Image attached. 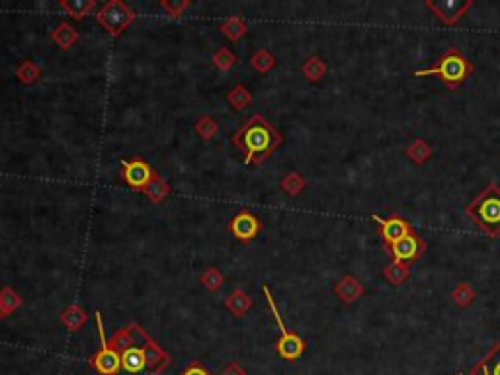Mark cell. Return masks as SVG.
Instances as JSON below:
<instances>
[{"mask_svg": "<svg viewBox=\"0 0 500 375\" xmlns=\"http://www.w3.org/2000/svg\"><path fill=\"white\" fill-rule=\"evenodd\" d=\"M473 63L460 47H450L441 53L436 63H432L428 69L414 70V77H438V79L450 86L451 90L460 89L465 80L473 75Z\"/></svg>", "mask_w": 500, "mask_h": 375, "instance_id": "cell-4", "label": "cell"}, {"mask_svg": "<svg viewBox=\"0 0 500 375\" xmlns=\"http://www.w3.org/2000/svg\"><path fill=\"white\" fill-rule=\"evenodd\" d=\"M262 291H264V297L266 301H268V307H270V313L274 316L275 325L280 328V340H278V354L282 355L284 360H289V362H294L297 358H301V354L305 352V342L301 336L297 335V332H291L289 328H285L284 325V319L280 315V311H278V305H275L274 297L270 293V289L268 286H262Z\"/></svg>", "mask_w": 500, "mask_h": 375, "instance_id": "cell-5", "label": "cell"}, {"mask_svg": "<svg viewBox=\"0 0 500 375\" xmlns=\"http://www.w3.org/2000/svg\"><path fill=\"white\" fill-rule=\"evenodd\" d=\"M301 72L305 75V79L311 80V82H319L326 75V63L321 57H309L305 61Z\"/></svg>", "mask_w": 500, "mask_h": 375, "instance_id": "cell-21", "label": "cell"}, {"mask_svg": "<svg viewBox=\"0 0 500 375\" xmlns=\"http://www.w3.org/2000/svg\"><path fill=\"white\" fill-rule=\"evenodd\" d=\"M424 250H426V243L422 240V237L416 233V231H412L411 235L402 237L399 243H395L393 247L387 248V252H389L391 260L401 262L404 266H409L412 262H416V260L422 257Z\"/></svg>", "mask_w": 500, "mask_h": 375, "instance_id": "cell-10", "label": "cell"}, {"mask_svg": "<svg viewBox=\"0 0 500 375\" xmlns=\"http://www.w3.org/2000/svg\"><path fill=\"white\" fill-rule=\"evenodd\" d=\"M471 375H490V374H489V369H487V365L483 364V362H479V364L473 367Z\"/></svg>", "mask_w": 500, "mask_h": 375, "instance_id": "cell-36", "label": "cell"}, {"mask_svg": "<svg viewBox=\"0 0 500 375\" xmlns=\"http://www.w3.org/2000/svg\"><path fill=\"white\" fill-rule=\"evenodd\" d=\"M0 297H2V303L6 307L8 315H12V313L22 305V297L18 296L12 287H2V289H0Z\"/></svg>", "mask_w": 500, "mask_h": 375, "instance_id": "cell-31", "label": "cell"}, {"mask_svg": "<svg viewBox=\"0 0 500 375\" xmlns=\"http://www.w3.org/2000/svg\"><path fill=\"white\" fill-rule=\"evenodd\" d=\"M51 40L55 41L61 49H69L70 45H75V41L79 40V33H77V30H75L70 24L63 22V24H59V26L53 30V33H51Z\"/></svg>", "mask_w": 500, "mask_h": 375, "instance_id": "cell-14", "label": "cell"}, {"mask_svg": "<svg viewBox=\"0 0 500 375\" xmlns=\"http://www.w3.org/2000/svg\"><path fill=\"white\" fill-rule=\"evenodd\" d=\"M227 100H229V104H231L235 109H243L250 104V100L252 98H250V92H248L245 86L238 84V86H235V89L229 92Z\"/></svg>", "mask_w": 500, "mask_h": 375, "instance_id": "cell-26", "label": "cell"}, {"mask_svg": "<svg viewBox=\"0 0 500 375\" xmlns=\"http://www.w3.org/2000/svg\"><path fill=\"white\" fill-rule=\"evenodd\" d=\"M153 176H155V170L149 167L145 160H141V158L123 160L121 162V178L133 190H145V186L153 180Z\"/></svg>", "mask_w": 500, "mask_h": 375, "instance_id": "cell-11", "label": "cell"}, {"mask_svg": "<svg viewBox=\"0 0 500 375\" xmlns=\"http://www.w3.org/2000/svg\"><path fill=\"white\" fill-rule=\"evenodd\" d=\"M334 293H336V297H338L340 301H344V303H354V301L363 293V284L358 277L344 276L340 282H336Z\"/></svg>", "mask_w": 500, "mask_h": 375, "instance_id": "cell-13", "label": "cell"}, {"mask_svg": "<svg viewBox=\"0 0 500 375\" xmlns=\"http://www.w3.org/2000/svg\"><path fill=\"white\" fill-rule=\"evenodd\" d=\"M432 153L434 151H432L430 145L422 139H414L411 145L404 148V155L411 158L414 164H424L432 157Z\"/></svg>", "mask_w": 500, "mask_h": 375, "instance_id": "cell-17", "label": "cell"}, {"mask_svg": "<svg viewBox=\"0 0 500 375\" xmlns=\"http://www.w3.org/2000/svg\"><path fill=\"white\" fill-rule=\"evenodd\" d=\"M160 6H162V10L168 12L170 18H178L190 6V2H160Z\"/></svg>", "mask_w": 500, "mask_h": 375, "instance_id": "cell-33", "label": "cell"}, {"mask_svg": "<svg viewBox=\"0 0 500 375\" xmlns=\"http://www.w3.org/2000/svg\"><path fill=\"white\" fill-rule=\"evenodd\" d=\"M457 375H463V374H457Z\"/></svg>", "mask_w": 500, "mask_h": 375, "instance_id": "cell-38", "label": "cell"}, {"mask_svg": "<svg viewBox=\"0 0 500 375\" xmlns=\"http://www.w3.org/2000/svg\"><path fill=\"white\" fill-rule=\"evenodd\" d=\"M451 299H453L455 305L465 309V307H469L475 301V289L467 282H460L457 286L453 287V291H451Z\"/></svg>", "mask_w": 500, "mask_h": 375, "instance_id": "cell-22", "label": "cell"}, {"mask_svg": "<svg viewBox=\"0 0 500 375\" xmlns=\"http://www.w3.org/2000/svg\"><path fill=\"white\" fill-rule=\"evenodd\" d=\"M196 131H197V135H199V137L206 139V141H209V139L215 137V135H217V131H219V125H217L215 121H213L211 118H202L196 123Z\"/></svg>", "mask_w": 500, "mask_h": 375, "instance_id": "cell-32", "label": "cell"}, {"mask_svg": "<svg viewBox=\"0 0 500 375\" xmlns=\"http://www.w3.org/2000/svg\"><path fill=\"white\" fill-rule=\"evenodd\" d=\"M372 221L379 227V235H381V240L385 248L393 247L395 243H399L402 237L411 235L412 225L411 221L407 217H402L399 213H391L389 217H379V215H372Z\"/></svg>", "mask_w": 500, "mask_h": 375, "instance_id": "cell-8", "label": "cell"}, {"mask_svg": "<svg viewBox=\"0 0 500 375\" xmlns=\"http://www.w3.org/2000/svg\"><path fill=\"white\" fill-rule=\"evenodd\" d=\"M246 24L238 16H233V18H229L227 22H223V26H221V31L225 33L227 38L231 41H238L246 33Z\"/></svg>", "mask_w": 500, "mask_h": 375, "instance_id": "cell-23", "label": "cell"}, {"mask_svg": "<svg viewBox=\"0 0 500 375\" xmlns=\"http://www.w3.org/2000/svg\"><path fill=\"white\" fill-rule=\"evenodd\" d=\"M4 316H8V311H6V307L2 303V297H0V321H2Z\"/></svg>", "mask_w": 500, "mask_h": 375, "instance_id": "cell-37", "label": "cell"}, {"mask_svg": "<svg viewBox=\"0 0 500 375\" xmlns=\"http://www.w3.org/2000/svg\"><path fill=\"white\" fill-rule=\"evenodd\" d=\"M284 137L262 116H255L235 135V145L243 148L246 162H262L274 148L282 145Z\"/></svg>", "mask_w": 500, "mask_h": 375, "instance_id": "cell-2", "label": "cell"}, {"mask_svg": "<svg viewBox=\"0 0 500 375\" xmlns=\"http://www.w3.org/2000/svg\"><path fill=\"white\" fill-rule=\"evenodd\" d=\"M16 77L20 79L24 84H33L36 80L41 77V69L33 63V61H24L18 70H16Z\"/></svg>", "mask_w": 500, "mask_h": 375, "instance_id": "cell-24", "label": "cell"}, {"mask_svg": "<svg viewBox=\"0 0 500 375\" xmlns=\"http://www.w3.org/2000/svg\"><path fill=\"white\" fill-rule=\"evenodd\" d=\"M94 319H96V326H98L100 350L92 355L90 364H92V367H94L100 375H118L119 374L118 350H116V348L112 346V342H108V338H106V330H104V325H102V313H100V311L94 313Z\"/></svg>", "mask_w": 500, "mask_h": 375, "instance_id": "cell-6", "label": "cell"}, {"mask_svg": "<svg viewBox=\"0 0 500 375\" xmlns=\"http://www.w3.org/2000/svg\"><path fill=\"white\" fill-rule=\"evenodd\" d=\"M282 188H284L285 194L289 196H297L301 190L305 188V178L299 172H287L282 180Z\"/></svg>", "mask_w": 500, "mask_h": 375, "instance_id": "cell-25", "label": "cell"}, {"mask_svg": "<svg viewBox=\"0 0 500 375\" xmlns=\"http://www.w3.org/2000/svg\"><path fill=\"white\" fill-rule=\"evenodd\" d=\"M487 365L490 375H500V340L489 350V354L485 355V360H480Z\"/></svg>", "mask_w": 500, "mask_h": 375, "instance_id": "cell-30", "label": "cell"}, {"mask_svg": "<svg viewBox=\"0 0 500 375\" xmlns=\"http://www.w3.org/2000/svg\"><path fill=\"white\" fill-rule=\"evenodd\" d=\"M225 307L235 316H243L245 313H248V309L252 307V299L246 296L243 289H235L225 301Z\"/></svg>", "mask_w": 500, "mask_h": 375, "instance_id": "cell-15", "label": "cell"}, {"mask_svg": "<svg viewBox=\"0 0 500 375\" xmlns=\"http://www.w3.org/2000/svg\"><path fill=\"white\" fill-rule=\"evenodd\" d=\"M213 63H215V67L219 70H231L235 67L236 63V57L233 55V51H229L227 47H221V49L215 51V55H213Z\"/></svg>", "mask_w": 500, "mask_h": 375, "instance_id": "cell-28", "label": "cell"}, {"mask_svg": "<svg viewBox=\"0 0 500 375\" xmlns=\"http://www.w3.org/2000/svg\"><path fill=\"white\" fill-rule=\"evenodd\" d=\"M250 63H252V67H255V70H258V72H268V70L275 65V57L270 51L260 49L258 53L252 55V61H250Z\"/></svg>", "mask_w": 500, "mask_h": 375, "instance_id": "cell-27", "label": "cell"}, {"mask_svg": "<svg viewBox=\"0 0 500 375\" xmlns=\"http://www.w3.org/2000/svg\"><path fill=\"white\" fill-rule=\"evenodd\" d=\"M119 354L118 375H160L172 358L139 325H128L112 338Z\"/></svg>", "mask_w": 500, "mask_h": 375, "instance_id": "cell-1", "label": "cell"}, {"mask_svg": "<svg viewBox=\"0 0 500 375\" xmlns=\"http://www.w3.org/2000/svg\"><path fill=\"white\" fill-rule=\"evenodd\" d=\"M89 321L86 311L80 305H70L65 309V313L61 315V323L67 326L69 330H79L84 326V323Z\"/></svg>", "mask_w": 500, "mask_h": 375, "instance_id": "cell-16", "label": "cell"}, {"mask_svg": "<svg viewBox=\"0 0 500 375\" xmlns=\"http://www.w3.org/2000/svg\"><path fill=\"white\" fill-rule=\"evenodd\" d=\"M229 229H231V233H233L238 240L248 243V240L258 237V233H260V221H258L255 213L241 211V213H236L235 217L231 219Z\"/></svg>", "mask_w": 500, "mask_h": 375, "instance_id": "cell-12", "label": "cell"}, {"mask_svg": "<svg viewBox=\"0 0 500 375\" xmlns=\"http://www.w3.org/2000/svg\"><path fill=\"white\" fill-rule=\"evenodd\" d=\"M180 375H211L199 362H192Z\"/></svg>", "mask_w": 500, "mask_h": 375, "instance_id": "cell-34", "label": "cell"}, {"mask_svg": "<svg viewBox=\"0 0 500 375\" xmlns=\"http://www.w3.org/2000/svg\"><path fill=\"white\" fill-rule=\"evenodd\" d=\"M223 375H246V372L243 369V367H241V365L233 362V364L227 365L225 372H223Z\"/></svg>", "mask_w": 500, "mask_h": 375, "instance_id": "cell-35", "label": "cell"}, {"mask_svg": "<svg viewBox=\"0 0 500 375\" xmlns=\"http://www.w3.org/2000/svg\"><path fill=\"white\" fill-rule=\"evenodd\" d=\"M223 274L217 270V268H207L206 272L202 274V284L209 289V291H217V289H221L223 286Z\"/></svg>", "mask_w": 500, "mask_h": 375, "instance_id": "cell-29", "label": "cell"}, {"mask_svg": "<svg viewBox=\"0 0 500 375\" xmlns=\"http://www.w3.org/2000/svg\"><path fill=\"white\" fill-rule=\"evenodd\" d=\"M426 8L441 20L446 26H455L465 16V12L473 8V0H426Z\"/></svg>", "mask_w": 500, "mask_h": 375, "instance_id": "cell-9", "label": "cell"}, {"mask_svg": "<svg viewBox=\"0 0 500 375\" xmlns=\"http://www.w3.org/2000/svg\"><path fill=\"white\" fill-rule=\"evenodd\" d=\"M411 276V272H409V266H404L401 262H395L391 260L387 266L383 268V277L391 284V286H401L404 284L407 280Z\"/></svg>", "mask_w": 500, "mask_h": 375, "instance_id": "cell-18", "label": "cell"}, {"mask_svg": "<svg viewBox=\"0 0 500 375\" xmlns=\"http://www.w3.org/2000/svg\"><path fill=\"white\" fill-rule=\"evenodd\" d=\"M61 6L69 12L75 20H82L84 16H89L90 12L96 8V2L94 0H70V2L65 0V2H61Z\"/></svg>", "mask_w": 500, "mask_h": 375, "instance_id": "cell-20", "label": "cell"}, {"mask_svg": "<svg viewBox=\"0 0 500 375\" xmlns=\"http://www.w3.org/2000/svg\"><path fill=\"white\" fill-rule=\"evenodd\" d=\"M465 215L490 238L500 237V186L490 180L479 192L477 198L471 199L465 208Z\"/></svg>", "mask_w": 500, "mask_h": 375, "instance_id": "cell-3", "label": "cell"}, {"mask_svg": "<svg viewBox=\"0 0 500 375\" xmlns=\"http://www.w3.org/2000/svg\"><path fill=\"white\" fill-rule=\"evenodd\" d=\"M145 196H147L153 204H158V201H162V199L167 198L168 194H170V186H168L167 182L162 180V178L158 176V174H155L153 176V180L149 182L147 186H145Z\"/></svg>", "mask_w": 500, "mask_h": 375, "instance_id": "cell-19", "label": "cell"}, {"mask_svg": "<svg viewBox=\"0 0 500 375\" xmlns=\"http://www.w3.org/2000/svg\"><path fill=\"white\" fill-rule=\"evenodd\" d=\"M96 20H98V24H102V26H104V28L116 38V36H119L121 31L128 28L131 22L135 20V14L129 10L123 2L112 0V2H108V4L102 6V10H98Z\"/></svg>", "mask_w": 500, "mask_h": 375, "instance_id": "cell-7", "label": "cell"}]
</instances>
